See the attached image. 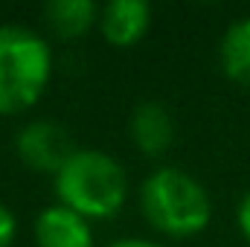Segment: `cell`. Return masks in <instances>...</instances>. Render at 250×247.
<instances>
[{
	"label": "cell",
	"instance_id": "obj_4",
	"mask_svg": "<svg viewBox=\"0 0 250 247\" xmlns=\"http://www.w3.org/2000/svg\"><path fill=\"white\" fill-rule=\"evenodd\" d=\"M15 151L23 166L41 175H59L62 166L76 154L70 131L50 120L26 123L15 137Z\"/></svg>",
	"mask_w": 250,
	"mask_h": 247
},
{
	"label": "cell",
	"instance_id": "obj_7",
	"mask_svg": "<svg viewBox=\"0 0 250 247\" xmlns=\"http://www.w3.org/2000/svg\"><path fill=\"white\" fill-rule=\"evenodd\" d=\"M35 245L38 247H93L90 221L62 204L47 206L35 218Z\"/></svg>",
	"mask_w": 250,
	"mask_h": 247
},
{
	"label": "cell",
	"instance_id": "obj_11",
	"mask_svg": "<svg viewBox=\"0 0 250 247\" xmlns=\"http://www.w3.org/2000/svg\"><path fill=\"white\" fill-rule=\"evenodd\" d=\"M236 221H239V230L245 233V239L250 242V189L242 195L239 201V209H236Z\"/></svg>",
	"mask_w": 250,
	"mask_h": 247
},
{
	"label": "cell",
	"instance_id": "obj_5",
	"mask_svg": "<svg viewBox=\"0 0 250 247\" xmlns=\"http://www.w3.org/2000/svg\"><path fill=\"white\" fill-rule=\"evenodd\" d=\"M151 23V6L146 0H111L99 12V29L111 47H134Z\"/></svg>",
	"mask_w": 250,
	"mask_h": 247
},
{
	"label": "cell",
	"instance_id": "obj_12",
	"mask_svg": "<svg viewBox=\"0 0 250 247\" xmlns=\"http://www.w3.org/2000/svg\"><path fill=\"white\" fill-rule=\"evenodd\" d=\"M111 247H163V245L148 242V239H120V242H114Z\"/></svg>",
	"mask_w": 250,
	"mask_h": 247
},
{
	"label": "cell",
	"instance_id": "obj_1",
	"mask_svg": "<svg viewBox=\"0 0 250 247\" xmlns=\"http://www.w3.org/2000/svg\"><path fill=\"white\" fill-rule=\"evenodd\" d=\"M59 204L82 218H111L128 198V178L117 157L96 148H76L56 175Z\"/></svg>",
	"mask_w": 250,
	"mask_h": 247
},
{
	"label": "cell",
	"instance_id": "obj_6",
	"mask_svg": "<svg viewBox=\"0 0 250 247\" xmlns=\"http://www.w3.org/2000/svg\"><path fill=\"white\" fill-rule=\"evenodd\" d=\"M131 140L146 157H160L175 143V120L166 105L160 102H140L131 114Z\"/></svg>",
	"mask_w": 250,
	"mask_h": 247
},
{
	"label": "cell",
	"instance_id": "obj_9",
	"mask_svg": "<svg viewBox=\"0 0 250 247\" xmlns=\"http://www.w3.org/2000/svg\"><path fill=\"white\" fill-rule=\"evenodd\" d=\"M218 62L227 79L250 84V15L227 26L218 44Z\"/></svg>",
	"mask_w": 250,
	"mask_h": 247
},
{
	"label": "cell",
	"instance_id": "obj_8",
	"mask_svg": "<svg viewBox=\"0 0 250 247\" xmlns=\"http://www.w3.org/2000/svg\"><path fill=\"white\" fill-rule=\"evenodd\" d=\"M44 21L62 38H82L99 23V9L93 0H50L44 6Z\"/></svg>",
	"mask_w": 250,
	"mask_h": 247
},
{
	"label": "cell",
	"instance_id": "obj_2",
	"mask_svg": "<svg viewBox=\"0 0 250 247\" xmlns=\"http://www.w3.org/2000/svg\"><path fill=\"white\" fill-rule=\"evenodd\" d=\"M140 206L146 221L172 239L198 236L212 218V201L204 184L172 166H163L143 181Z\"/></svg>",
	"mask_w": 250,
	"mask_h": 247
},
{
	"label": "cell",
	"instance_id": "obj_10",
	"mask_svg": "<svg viewBox=\"0 0 250 247\" xmlns=\"http://www.w3.org/2000/svg\"><path fill=\"white\" fill-rule=\"evenodd\" d=\"M15 233H18V221H15V212L0 204V247H9L15 242Z\"/></svg>",
	"mask_w": 250,
	"mask_h": 247
},
{
	"label": "cell",
	"instance_id": "obj_3",
	"mask_svg": "<svg viewBox=\"0 0 250 247\" xmlns=\"http://www.w3.org/2000/svg\"><path fill=\"white\" fill-rule=\"evenodd\" d=\"M53 53L26 26H0V117L29 111L47 90Z\"/></svg>",
	"mask_w": 250,
	"mask_h": 247
}]
</instances>
